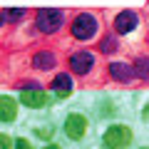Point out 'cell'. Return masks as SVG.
<instances>
[{"label":"cell","mask_w":149,"mask_h":149,"mask_svg":"<svg viewBox=\"0 0 149 149\" xmlns=\"http://www.w3.org/2000/svg\"><path fill=\"white\" fill-rule=\"evenodd\" d=\"M35 25L42 35H55V32L62 27V10H55V8H42L37 10Z\"/></svg>","instance_id":"obj_1"},{"label":"cell","mask_w":149,"mask_h":149,"mask_svg":"<svg viewBox=\"0 0 149 149\" xmlns=\"http://www.w3.org/2000/svg\"><path fill=\"white\" fill-rule=\"evenodd\" d=\"M132 142V129L127 124H112L102 137V147L104 149H124Z\"/></svg>","instance_id":"obj_2"},{"label":"cell","mask_w":149,"mask_h":149,"mask_svg":"<svg viewBox=\"0 0 149 149\" xmlns=\"http://www.w3.org/2000/svg\"><path fill=\"white\" fill-rule=\"evenodd\" d=\"M97 30H100V22H97V17L90 15V13H80V15L72 20V25H70V32H72V37H77V40H90V37H95Z\"/></svg>","instance_id":"obj_3"},{"label":"cell","mask_w":149,"mask_h":149,"mask_svg":"<svg viewBox=\"0 0 149 149\" xmlns=\"http://www.w3.org/2000/svg\"><path fill=\"white\" fill-rule=\"evenodd\" d=\"M20 90H22V92H20V102H22V104L32 107V109H40V107L47 104V95H45V92L40 90L37 85H32V82H25Z\"/></svg>","instance_id":"obj_4"},{"label":"cell","mask_w":149,"mask_h":149,"mask_svg":"<svg viewBox=\"0 0 149 149\" xmlns=\"http://www.w3.org/2000/svg\"><path fill=\"white\" fill-rule=\"evenodd\" d=\"M85 132H87V117L85 114L74 112V114H70V117L65 119V134H67V139L80 142V139L85 137Z\"/></svg>","instance_id":"obj_5"},{"label":"cell","mask_w":149,"mask_h":149,"mask_svg":"<svg viewBox=\"0 0 149 149\" xmlns=\"http://www.w3.org/2000/svg\"><path fill=\"white\" fill-rule=\"evenodd\" d=\"M67 62H70V70H72L74 74H87L95 67V57H92L90 52H82V50L80 52H72Z\"/></svg>","instance_id":"obj_6"},{"label":"cell","mask_w":149,"mask_h":149,"mask_svg":"<svg viewBox=\"0 0 149 149\" xmlns=\"http://www.w3.org/2000/svg\"><path fill=\"white\" fill-rule=\"evenodd\" d=\"M139 17L134 10H122L117 17H114V32H119V35H127V32H132L134 27H137Z\"/></svg>","instance_id":"obj_7"},{"label":"cell","mask_w":149,"mask_h":149,"mask_svg":"<svg viewBox=\"0 0 149 149\" xmlns=\"http://www.w3.org/2000/svg\"><path fill=\"white\" fill-rule=\"evenodd\" d=\"M50 90L55 97H67L72 92V77L70 74H57L52 82H50Z\"/></svg>","instance_id":"obj_8"},{"label":"cell","mask_w":149,"mask_h":149,"mask_svg":"<svg viewBox=\"0 0 149 149\" xmlns=\"http://www.w3.org/2000/svg\"><path fill=\"white\" fill-rule=\"evenodd\" d=\"M17 117V104L13 97L3 95L0 97V122H15Z\"/></svg>","instance_id":"obj_9"},{"label":"cell","mask_w":149,"mask_h":149,"mask_svg":"<svg viewBox=\"0 0 149 149\" xmlns=\"http://www.w3.org/2000/svg\"><path fill=\"white\" fill-rule=\"evenodd\" d=\"M109 74L117 82H129L134 77V70H132V65H129V62H112L109 65Z\"/></svg>","instance_id":"obj_10"},{"label":"cell","mask_w":149,"mask_h":149,"mask_svg":"<svg viewBox=\"0 0 149 149\" xmlns=\"http://www.w3.org/2000/svg\"><path fill=\"white\" fill-rule=\"evenodd\" d=\"M32 65H35L37 70H52L55 65H57V57H55L52 52H35V57H32Z\"/></svg>","instance_id":"obj_11"},{"label":"cell","mask_w":149,"mask_h":149,"mask_svg":"<svg viewBox=\"0 0 149 149\" xmlns=\"http://www.w3.org/2000/svg\"><path fill=\"white\" fill-rule=\"evenodd\" d=\"M134 70V77H139V80H149V57H137L132 65Z\"/></svg>","instance_id":"obj_12"},{"label":"cell","mask_w":149,"mask_h":149,"mask_svg":"<svg viewBox=\"0 0 149 149\" xmlns=\"http://www.w3.org/2000/svg\"><path fill=\"white\" fill-rule=\"evenodd\" d=\"M117 47H119V42H117V37H114V35H107L104 40L100 42V52H104V55H112Z\"/></svg>","instance_id":"obj_13"},{"label":"cell","mask_w":149,"mask_h":149,"mask_svg":"<svg viewBox=\"0 0 149 149\" xmlns=\"http://www.w3.org/2000/svg\"><path fill=\"white\" fill-rule=\"evenodd\" d=\"M5 17L13 20V22H17V20L25 17V10H22V8H10V10H5Z\"/></svg>","instance_id":"obj_14"},{"label":"cell","mask_w":149,"mask_h":149,"mask_svg":"<svg viewBox=\"0 0 149 149\" xmlns=\"http://www.w3.org/2000/svg\"><path fill=\"white\" fill-rule=\"evenodd\" d=\"M0 149H13V139L8 134H0Z\"/></svg>","instance_id":"obj_15"},{"label":"cell","mask_w":149,"mask_h":149,"mask_svg":"<svg viewBox=\"0 0 149 149\" xmlns=\"http://www.w3.org/2000/svg\"><path fill=\"white\" fill-rule=\"evenodd\" d=\"M15 149H32L27 139H15Z\"/></svg>","instance_id":"obj_16"},{"label":"cell","mask_w":149,"mask_h":149,"mask_svg":"<svg viewBox=\"0 0 149 149\" xmlns=\"http://www.w3.org/2000/svg\"><path fill=\"white\" fill-rule=\"evenodd\" d=\"M142 117H144V122H149V102H147V107H144V112H142Z\"/></svg>","instance_id":"obj_17"},{"label":"cell","mask_w":149,"mask_h":149,"mask_svg":"<svg viewBox=\"0 0 149 149\" xmlns=\"http://www.w3.org/2000/svg\"><path fill=\"white\" fill-rule=\"evenodd\" d=\"M42 149H60L57 144H47V147H42Z\"/></svg>","instance_id":"obj_18"},{"label":"cell","mask_w":149,"mask_h":149,"mask_svg":"<svg viewBox=\"0 0 149 149\" xmlns=\"http://www.w3.org/2000/svg\"><path fill=\"white\" fill-rule=\"evenodd\" d=\"M3 22H5V13H0V25H3Z\"/></svg>","instance_id":"obj_19"},{"label":"cell","mask_w":149,"mask_h":149,"mask_svg":"<svg viewBox=\"0 0 149 149\" xmlns=\"http://www.w3.org/2000/svg\"><path fill=\"white\" fill-rule=\"evenodd\" d=\"M142 149H149V147H142Z\"/></svg>","instance_id":"obj_20"}]
</instances>
